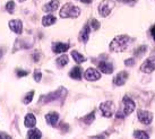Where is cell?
I'll return each instance as SVG.
<instances>
[{
    "mask_svg": "<svg viewBox=\"0 0 155 139\" xmlns=\"http://www.w3.org/2000/svg\"><path fill=\"white\" fill-rule=\"evenodd\" d=\"M133 40L130 39L127 35H119L116 39L112 40V42L110 43V50L112 52H122L127 50V48L130 45Z\"/></svg>",
    "mask_w": 155,
    "mask_h": 139,
    "instance_id": "obj_1",
    "label": "cell"
},
{
    "mask_svg": "<svg viewBox=\"0 0 155 139\" xmlns=\"http://www.w3.org/2000/svg\"><path fill=\"white\" fill-rule=\"evenodd\" d=\"M79 15H81V9L70 2L66 4L60 10L61 18H77Z\"/></svg>",
    "mask_w": 155,
    "mask_h": 139,
    "instance_id": "obj_2",
    "label": "cell"
},
{
    "mask_svg": "<svg viewBox=\"0 0 155 139\" xmlns=\"http://www.w3.org/2000/svg\"><path fill=\"white\" fill-rule=\"evenodd\" d=\"M66 91L64 87H60L58 91L53 92V93H50L45 96H42L41 100H40V104H44V103H49V102H53V101H58V100H64L66 96Z\"/></svg>",
    "mask_w": 155,
    "mask_h": 139,
    "instance_id": "obj_3",
    "label": "cell"
},
{
    "mask_svg": "<svg viewBox=\"0 0 155 139\" xmlns=\"http://www.w3.org/2000/svg\"><path fill=\"white\" fill-rule=\"evenodd\" d=\"M114 7V2L110 1V0H104L102 1L99 6V14L102 17H107L109 16V14L111 13V10Z\"/></svg>",
    "mask_w": 155,
    "mask_h": 139,
    "instance_id": "obj_4",
    "label": "cell"
},
{
    "mask_svg": "<svg viewBox=\"0 0 155 139\" xmlns=\"http://www.w3.org/2000/svg\"><path fill=\"white\" fill-rule=\"evenodd\" d=\"M122 103H124L122 113H124V115H125V117H126V115H129L130 113H133V111L135 110V108H136V103H135V102L130 99L129 96H127V95L124 97Z\"/></svg>",
    "mask_w": 155,
    "mask_h": 139,
    "instance_id": "obj_5",
    "label": "cell"
},
{
    "mask_svg": "<svg viewBox=\"0 0 155 139\" xmlns=\"http://www.w3.org/2000/svg\"><path fill=\"white\" fill-rule=\"evenodd\" d=\"M140 70L145 74H151L155 70V57H150L148 59L143 62L140 66Z\"/></svg>",
    "mask_w": 155,
    "mask_h": 139,
    "instance_id": "obj_6",
    "label": "cell"
},
{
    "mask_svg": "<svg viewBox=\"0 0 155 139\" xmlns=\"http://www.w3.org/2000/svg\"><path fill=\"white\" fill-rule=\"evenodd\" d=\"M100 110L102 111V114L103 117L105 118H111L112 114H113V111H114V104L108 101V102H103L102 104H100Z\"/></svg>",
    "mask_w": 155,
    "mask_h": 139,
    "instance_id": "obj_7",
    "label": "cell"
},
{
    "mask_svg": "<svg viewBox=\"0 0 155 139\" xmlns=\"http://www.w3.org/2000/svg\"><path fill=\"white\" fill-rule=\"evenodd\" d=\"M137 118L143 124H150L153 121V113L148 112V111H144V110H138Z\"/></svg>",
    "mask_w": 155,
    "mask_h": 139,
    "instance_id": "obj_8",
    "label": "cell"
},
{
    "mask_svg": "<svg viewBox=\"0 0 155 139\" xmlns=\"http://www.w3.org/2000/svg\"><path fill=\"white\" fill-rule=\"evenodd\" d=\"M84 76H85V78H86L87 80H90V82L97 80V79H100V77H101L100 73L97 70H95L94 68H88V69L85 71Z\"/></svg>",
    "mask_w": 155,
    "mask_h": 139,
    "instance_id": "obj_9",
    "label": "cell"
},
{
    "mask_svg": "<svg viewBox=\"0 0 155 139\" xmlns=\"http://www.w3.org/2000/svg\"><path fill=\"white\" fill-rule=\"evenodd\" d=\"M97 67L103 74H112V71H113V66L109 61H100Z\"/></svg>",
    "mask_w": 155,
    "mask_h": 139,
    "instance_id": "obj_10",
    "label": "cell"
},
{
    "mask_svg": "<svg viewBox=\"0 0 155 139\" xmlns=\"http://www.w3.org/2000/svg\"><path fill=\"white\" fill-rule=\"evenodd\" d=\"M9 27H10V30L15 32V33H17V34H22L23 32V24L21 21H17V19H13V21H10L9 22Z\"/></svg>",
    "mask_w": 155,
    "mask_h": 139,
    "instance_id": "obj_11",
    "label": "cell"
},
{
    "mask_svg": "<svg viewBox=\"0 0 155 139\" xmlns=\"http://www.w3.org/2000/svg\"><path fill=\"white\" fill-rule=\"evenodd\" d=\"M128 79V73H126V71H121L119 74L116 76V78L113 80V83L116 86H122L124 84L126 83V80Z\"/></svg>",
    "mask_w": 155,
    "mask_h": 139,
    "instance_id": "obj_12",
    "label": "cell"
},
{
    "mask_svg": "<svg viewBox=\"0 0 155 139\" xmlns=\"http://www.w3.org/2000/svg\"><path fill=\"white\" fill-rule=\"evenodd\" d=\"M45 120H47V122L51 127H56L57 123H58V120H59V115L56 112L48 113L47 115H45Z\"/></svg>",
    "mask_w": 155,
    "mask_h": 139,
    "instance_id": "obj_13",
    "label": "cell"
},
{
    "mask_svg": "<svg viewBox=\"0 0 155 139\" xmlns=\"http://www.w3.org/2000/svg\"><path fill=\"white\" fill-rule=\"evenodd\" d=\"M90 32H91V26L88 24H86L85 26L83 27L82 32H81V34H79V40L84 42V43H86L88 39H90Z\"/></svg>",
    "mask_w": 155,
    "mask_h": 139,
    "instance_id": "obj_14",
    "label": "cell"
},
{
    "mask_svg": "<svg viewBox=\"0 0 155 139\" xmlns=\"http://www.w3.org/2000/svg\"><path fill=\"white\" fill-rule=\"evenodd\" d=\"M82 75H83V71H82V68L79 66L73 68V70L69 73V76L73 79H76V80H81L82 79Z\"/></svg>",
    "mask_w": 155,
    "mask_h": 139,
    "instance_id": "obj_15",
    "label": "cell"
},
{
    "mask_svg": "<svg viewBox=\"0 0 155 139\" xmlns=\"http://www.w3.org/2000/svg\"><path fill=\"white\" fill-rule=\"evenodd\" d=\"M58 7H59V0H51L49 4L44 6L43 9L45 11H48V13H52V11L57 10Z\"/></svg>",
    "mask_w": 155,
    "mask_h": 139,
    "instance_id": "obj_16",
    "label": "cell"
},
{
    "mask_svg": "<svg viewBox=\"0 0 155 139\" xmlns=\"http://www.w3.org/2000/svg\"><path fill=\"white\" fill-rule=\"evenodd\" d=\"M35 124H36V119H35L34 114L28 113L25 117V126L27 127V128H33Z\"/></svg>",
    "mask_w": 155,
    "mask_h": 139,
    "instance_id": "obj_17",
    "label": "cell"
},
{
    "mask_svg": "<svg viewBox=\"0 0 155 139\" xmlns=\"http://www.w3.org/2000/svg\"><path fill=\"white\" fill-rule=\"evenodd\" d=\"M69 49V44L66 43H56L53 45V52L56 53H61V52H66Z\"/></svg>",
    "mask_w": 155,
    "mask_h": 139,
    "instance_id": "obj_18",
    "label": "cell"
},
{
    "mask_svg": "<svg viewBox=\"0 0 155 139\" xmlns=\"http://www.w3.org/2000/svg\"><path fill=\"white\" fill-rule=\"evenodd\" d=\"M56 23V17L52 16V15H48V16H44L43 19H42V24L43 26H50L52 24Z\"/></svg>",
    "mask_w": 155,
    "mask_h": 139,
    "instance_id": "obj_19",
    "label": "cell"
},
{
    "mask_svg": "<svg viewBox=\"0 0 155 139\" xmlns=\"http://www.w3.org/2000/svg\"><path fill=\"white\" fill-rule=\"evenodd\" d=\"M71 57H73L74 60L76 61L77 63H82V62H85V61H86V58L83 57L82 54L79 52H77V51H73V52H71Z\"/></svg>",
    "mask_w": 155,
    "mask_h": 139,
    "instance_id": "obj_20",
    "label": "cell"
},
{
    "mask_svg": "<svg viewBox=\"0 0 155 139\" xmlns=\"http://www.w3.org/2000/svg\"><path fill=\"white\" fill-rule=\"evenodd\" d=\"M27 137L31 139L33 138H41L42 137V134H41V131L38 130V129H32V130H30L28 132H27Z\"/></svg>",
    "mask_w": 155,
    "mask_h": 139,
    "instance_id": "obj_21",
    "label": "cell"
},
{
    "mask_svg": "<svg viewBox=\"0 0 155 139\" xmlns=\"http://www.w3.org/2000/svg\"><path fill=\"white\" fill-rule=\"evenodd\" d=\"M68 57L67 56H62V57H60V58H58L57 59V65L58 66H60V67H62V66H66L67 63H68Z\"/></svg>",
    "mask_w": 155,
    "mask_h": 139,
    "instance_id": "obj_22",
    "label": "cell"
},
{
    "mask_svg": "<svg viewBox=\"0 0 155 139\" xmlns=\"http://www.w3.org/2000/svg\"><path fill=\"white\" fill-rule=\"evenodd\" d=\"M94 117H95V113H94V112H92V113H90L88 115H86V117L83 118L82 121H83V122H85L86 124H90V123H92V122L94 121Z\"/></svg>",
    "mask_w": 155,
    "mask_h": 139,
    "instance_id": "obj_23",
    "label": "cell"
},
{
    "mask_svg": "<svg viewBox=\"0 0 155 139\" xmlns=\"http://www.w3.org/2000/svg\"><path fill=\"white\" fill-rule=\"evenodd\" d=\"M134 137L135 138H144V139H148L150 137H148V135H147L145 131H140V130H138V131H135L134 132Z\"/></svg>",
    "mask_w": 155,
    "mask_h": 139,
    "instance_id": "obj_24",
    "label": "cell"
},
{
    "mask_svg": "<svg viewBox=\"0 0 155 139\" xmlns=\"http://www.w3.org/2000/svg\"><path fill=\"white\" fill-rule=\"evenodd\" d=\"M33 96H34V92L32 91V92H30L27 95L25 96V99H24V104H30L31 102H32V100H33Z\"/></svg>",
    "mask_w": 155,
    "mask_h": 139,
    "instance_id": "obj_25",
    "label": "cell"
},
{
    "mask_svg": "<svg viewBox=\"0 0 155 139\" xmlns=\"http://www.w3.org/2000/svg\"><path fill=\"white\" fill-rule=\"evenodd\" d=\"M14 8H15V2L14 1H9V2H7V5H6V9H7V11L8 13H14Z\"/></svg>",
    "mask_w": 155,
    "mask_h": 139,
    "instance_id": "obj_26",
    "label": "cell"
},
{
    "mask_svg": "<svg viewBox=\"0 0 155 139\" xmlns=\"http://www.w3.org/2000/svg\"><path fill=\"white\" fill-rule=\"evenodd\" d=\"M93 30H99L100 28V23L96 21V19H92L90 22V24H88Z\"/></svg>",
    "mask_w": 155,
    "mask_h": 139,
    "instance_id": "obj_27",
    "label": "cell"
},
{
    "mask_svg": "<svg viewBox=\"0 0 155 139\" xmlns=\"http://www.w3.org/2000/svg\"><path fill=\"white\" fill-rule=\"evenodd\" d=\"M146 51V47H140V48L138 49V50H135V56H140L143 52H145Z\"/></svg>",
    "mask_w": 155,
    "mask_h": 139,
    "instance_id": "obj_28",
    "label": "cell"
},
{
    "mask_svg": "<svg viewBox=\"0 0 155 139\" xmlns=\"http://www.w3.org/2000/svg\"><path fill=\"white\" fill-rule=\"evenodd\" d=\"M34 79L38 83L41 80V73H40V70H35L34 71Z\"/></svg>",
    "mask_w": 155,
    "mask_h": 139,
    "instance_id": "obj_29",
    "label": "cell"
},
{
    "mask_svg": "<svg viewBox=\"0 0 155 139\" xmlns=\"http://www.w3.org/2000/svg\"><path fill=\"white\" fill-rule=\"evenodd\" d=\"M27 74H28V71H26V70H21V69L17 70V76H18V77H24V76H26Z\"/></svg>",
    "mask_w": 155,
    "mask_h": 139,
    "instance_id": "obj_30",
    "label": "cell"
},
{
    "mask_svg": "<svg viewBox=\"0 0 155 139\" xmlns=\"http://www.w3.org/2000/svg\"><path fill=\"white\" fill-rule=\"evenodd\" d=\"M126 66H134L135 65V59L134 58H130V59H127V60L125 61Z\"/></svg>",
    "mask_w": 155,
    "mask_h": 139,
    "instance_id": "obj_31",
    "label": "cell"
},
{
    "mask_svg": "<svg viewBox=\"0 0 155 139\" xmlns=\"http://www.w3.org/2000/svg\"><path fill=\"white\" fill-rule=\"evenodd\" d=\"M151 34H152V36H153L154 41H155V25L151 27Z\"/></svg>",
    "mask_w": 155,
    "mask_h": 139,
    "instance_id": "obj_32",
    "label": "cell"
},
{
    "mask_svg": "<svg viewBox=\"0 0 155 139\" xmlns=\"http://www.w3.org/2000/svg\"><path fill=\"white\" fill-rule=\"evenodd\" d=\"M0 138L7 139V138H10V136H8L7 134H2V132H0Z\"/></svg>",
    "mask_w": 155,
    "mask_h": 139,
    "instance_id": "obj_33",
    "label": "cell"
},
{
    "mask_svg": "<svg viewBox=\"0 0 155 139\" xmlns=\"http://www.w3.org/2000/svg\"><path fill=\"white\" fill-rule=\"evenodd\" d=\"M79 1H82L84 4H91L92 2V0H79Z\"/></svg>",
    "mask_w": 155,
    "mask_h": 139,
    "instance_id": "obj_34",
    "label": "cell"
},
{
    "mask_svg": "<svg viewBox=\"0 0 155 139\" xmlns=\"http://www.w3.org/2000/svg\"><path fill=\"white\" fill-rule=\"evenodd\" d=\"M117 1H119V2H131L133 0H117Z\"/></svg>",
    "mask_w": 155,
    "mask_h": 139,
    "instance_id": "obj_35",
    "label": "cell"
},
{
    "mask_svg": "<svg viewBox=\"0 0 155 139\" xmlns=\"http://www.w3.org/2000/svg\"><path fill=\"white\" fill-rule=\"evenodd\" d=\"M2 56H4V50H0V59H1Z\"/></svg>",
    "mask_w": 155,
    "mask_h": 139,
    "instance_id": "obj_36",
    "label": "cell"
},
{
    "mask_svg": "<svg viewBox=\"0 0 155 139\" xmlns=\"http://www.w3.org/2000/svg\"><path fill=\"white\" fill-rule=\"evenodd\" d=\"M19 1H21V2H23V1H25V0H19Z\"/></svg>",
    "mask_w": 155,
    "mask_h": 139,
    "instance_id": "obj_37",
    "label": "cell"
}]
</instances>
